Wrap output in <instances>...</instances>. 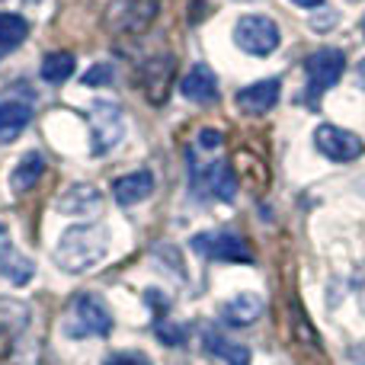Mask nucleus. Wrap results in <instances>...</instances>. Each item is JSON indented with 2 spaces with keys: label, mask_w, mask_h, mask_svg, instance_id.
<instances>
[{
  "label": "nucleus",
  "mask_w": 365,
  "mask_h": 365,
  "mask_svg": "<svg viewBox=\"0 0 365 365\" xmlns=\"http://www.w3.org/2000/svg\"><path fill=\"white\" fill-rule=\"evenodd\" d=\"M109 253V227L106 225H74L61 234L55 247V266L68 276H83L103 263Z\"/></svg>",
  "instance_id": "obj_1"
},
{
  "label": "nucleus",
  "mask_w": 365,
  "mask_h": 365,
  "mask_svg": "<svg viewBox=\"0 0 365 365\" xmlns=\"http://www.w3.org/2000/svg\"><path fill=\"white\" fill-rule=\"evenodd\" d=\"M234 42H237V48L247 51V55L266 58L279 48L282 32H279V26L272 23L269 16H263V13H247V16H240L237 23H234Z\"/></svg>",
  "instance_id": "obj_2"
},
{
  "label": "nucleus",
  "mask_w": 365,
  "mask_h": 365,
  "mask_svg": "<svg viewBox=\"0 0 365 365\" xmlns=\"http://www.w3.org/2000/svg\"><path fill=\"white\" fill-rule=\"evenodd\" d=\"M125 138V115L115 103H93L90 109V154L106 158Z\"/></svg>",
  "instance_id": "obj_3"
},
{
  "label": "nucleus",
  "mask_w": 365,
  "mask_h": 365,
  "mask_svg": "<svg viewBox=\"0 0 365 365\" xmlns=\"http://www.w3.org/2000/svg\"><path fill=\"white\" fill-rule=\"evenodd\" d=\"M158 16V0H113L106 6V29L115 36L145 32Z\"/></svg>",
  "instance_id": "obj_4"
},
{
  "label": "nucleus",
  "mask_w": 365,
  "mask_h": 365,
  "mask_svg": "<svg viewBox=\"0 0 365 365\" xmlns=\"http://www.w3.org/2000/svg\"><path fill=\"white\" fill-rule=\"evenodd\" d=\"M74 324L68 327L71 336H109L113 334V311L100 295H77L74 298Z\"/></svg>",
  "instance_id": "obj_5"
},
{
  "label": "nucleus",
  "mask_w": 365,
  "mask_h": 365,
  "mask_svg": "<svg viewBox=\"0 0 365 365\" xmlns=\"http://www.w3.org/2000/svg\"><path fill=\"white\" fill-rule=\"evenodd\" d=\"M314 145L324 158L336 160V164H349V160H359L365 154V141L359 135L349 132V128L330 125V122L314 128Z\"/></svg>",
  "instance_id": "obj_6"
},
{
  "label": "nucleus",
  "mask_w": 365,
  "mask_h": 365,
  "mask_svg": "<svg viewBox=\"0 0 365 365\" xmlns=\"http://www.w3.org/2000/svg\"><path fill=\"white\" fill-rule=\"evenodd\" d=\"M346 71V55L340 48H317L314 55L304 61V74H308V93L317 96L324 90H330Z\"/></svg>",
  "instance_id": "obj_7"
},
{
  "label": "nucleus",
  "mask_w": 365,
  "mask_h": 365,
  "mask_svg": "<svg viewBox=\"0 0 365 365\" xmlns=\"http://www.w3.org/2000/svg\"><path fill=\"white\" fill-rule=\"evenodd\" d=\"M29 321H32L29 304L19 302V298L0 295V359H6L16 349V343L29 330Z\"/></svg>",
  "instance_id": "obj_8"
},
{
  "label": "nucleus",
  "mask_w": 365,
  "mask_h": 365,
  "mask_svg": "<svg viewBox=\"0 0 365 365\" xmlns=\"http://www.w3.org/2000/svg\"><path fill=\"white\" fill-rule=\"evenodd\" d=\"M192 247H195V253H202V257H212V259H221V263H250L247 240L237 237V234H231V231L195 234Z\"/></svg>",
  "instance_id": "obj_9"
},
{
  "label": "nucleus",
  "mask_w": 365,
  "mask_h": 365,
  "mask_svg": "<svg viewBox=\"0 0 365 365\" xmlns=\"http://www.w3.org/2000/svg\"><path fill=\"white\" fill-rule=\"evenodd\" d=\"M173 74H177V71H173L170 55H154L141 64L138 81H141V90H145L148 103L160 106V103L167 100V93H170V87H173Z\"/></svg>",
  "instance_id": "obj_10"
},
{
  "label": "nucleus",
  "mask_w": 365,
  "mask_h": 365,
  "mask_svg": "<svg viewBox=\"0 0 365 365\" xmlns=\"http://www.w3.org/2000/svg\"><path fill=\"white\" fill-rule=\"evenodd\" d=\"M55 208L61 215H68V218H93L103 208V192L93 182H74V186H68L58 195Z\"/></svg>",
  "instance_id": "obj_11"
},
{
  "label": "nucleus",
  "mask_w": 365,
  "mask_h": 365,
  "mask_svg": "<svg viewBox=\"0 0 365 365\" xmlns=\"http://www.w3.org/2000/svg\"><path fill=\"white\" fill-rule=\"evenodd\" d=\"M32 276H36L32 259L16 250L10 231L0 225V279H6L10 285H26V282H32Z\"/></svg>",
  "instance_id": "obj_12"
},
{
  "label": "nucleus",
  "mask_w": 365,
  "mask_h": 365,
  "mask_svg": "<svg viewBox=\"0 0 365 365\" xmlns=\"http://www.w3.org/2000/svg\"><path fill=\"white\" fill-rule=\"evenodd\" d=\"M32 119V100L29 96H4L0 100V141H13L23 135V128Z\"/></svg>",
  "instance_id": "obj_13"
},
{
  "label": "nucleus",
  "mask_w": 365,
  "mask_h": 365,
  "mask_svg": "<svg viewBox=\"0 0 365 365\" xmlns=\"http://www.w3.org/2000/svg\"><path fill=\"white\" fill-rule=\"evenodd\" d=\"M279 93H282L279 81H257L237 93V109L247 115H266L279 103Z\"/></svg>",
  "instance_id": "obj_14"
},
{
  "label": "nucleus",
  "mask_w": 365,
  "mask_h": 365,
  "mask_svg": "<svg viewBox=\"0 0 365 365\" xmlns=\"http://www.w3.org/2000/svg\"><path fill=\"white\" fill-rule=\"evenodd\" d=\"M180 90L189 103H199V106H208V103L218 100V77L208 64H195L186 77L180 81Z\"/></svg>",
  "instance_id": "obj_15"
},
{
  "label": "nucleus",
  "mask_w": 365,
  "mask_h": 365,
  "mask_svg": "<svg viewBox=\"0 0 365 365\" xmlns=\"http://www.w3.org/2000/svg\"><path fill=\"white\" fill-rule=\"evenodd\" d=\"M154 192V173L151 170H135L125 177L113 180V195L119 205H138Z\"/></svg>",
  "instance_id": "obj_16"
},
{
  "label": "nucleus",
  "mask_w": 365,
  "mask_h": 365,
  "mask_svg": "<svg viewBox=\"0 0 365 365\" xmlns=\"http://www.w3.org/2000/svg\"><path fill=\"white\" fill-rule=\"evenodd\" d=\"M259 314H263V298L253 295V292H240V295L227 298V302L221 304V321L231 324V327H247V324H253Z\"/></svg>",
  "instance_id": "obj_17"
},
{
  "label": "nucleus",
  "mask_w": 365,
  "mask_h": 365,
  "mask_svg": "<svg viewBox=\"0 0 365 365\" xmlns=\"http://www.w3.org/2000/svg\"><path fill=\"white\" fill-rule=\"evenodd\" d=\"M205 192L215 195V199L221 202H231L234 195H237V177H234V170L227 164H221V160H215V164L205 167Z\"/></svg>",
  "instance_id": "obj_18"
},
{
  "label": "nucleus",
  "mask_w": 365,
  "mask_h": 365,
  "mask_svg": "<svg viewBox=\"0 0 365 365\" xmlns=\"http://www.w3.org/2000/svg\"><path fill=\"white\" fill-rule=\"evenodd\" d=\"M42 173H45V158H42L38 151H29L16 167H13V173H10V189H13L16 195L29 192V189L36 186L38 180H42Z\"/></svg>",
  "instance_id": "obj_19"
},
{
  "label": "nucleus",
  "mask_w": 365,
  "mask_h": 365,
  "mask_svg": "<svg viewBox=\"0 0 365 365\" xmlns=\"http://www.w3.org/2000/svg\"><path fill=\"white\" fill-rule=\"evenodd\" d=\"M29 36V23L19 13H0V58L13 55Z\"/></svg>",
  "instance_id": "obj_20"
},
{
  "label": "nucleus",
  "mask_w": 365,
  "mask_h": 365,
  "mask_svg": "<svg viewBox=\"0 0 365 365\" xmlns=\"http://www.w3.org/2000/svg\"><path fill=\"white\" fill-rule=\"evenodd\" d=\"M74 74V55L71 51H51L42 58V81L45 83H64Z\"/></svg>",
  "instance_id": "obj_21"
},
{
  "label": "nucleus",
  "mask_w": 365,
  "mask_h": 365,
  "mask_svg": "<svg viewBox=\"0 0 365 365\" xmlns=\"http://www.w3.org/2000/svg\"><path fill=\"white\" fill-rule=\"evenodd\" d=\"M208 346H212V353L221 356L227 365H250V349L240 346V343H227V340H221V336L208 334Z\"/></svg>",
  "instance_id": "obj_22"
},
{
  "label": "nucleus",
  "mask_w": 365,
  "mask_h": 365,
  "mask_svg": "<svg viewBox=\"0 0 365 365\" xmlns=\"http://www.w3.org/2000/svg\"><path fill=\"white\" fill-rule=\"evenodd\" d=\"M103 365H154V362L138 349H115V353H109L103 359Z\"/></svg>",
  "instance_id": "obj_23"
},
{
  "label": "nucleus",
  "mask_w": 365,
  "mask_h": 365,
  "mask_svg": "<svg viewBox=\"0 0 365 365\" xmlns=\"http://www.w3.org/2000/svg\"><path fill=\"white\" fill-rule=\"evenodd\" d=\"M83 83L87 87H106V83H113V64H93L83 74Z\"/></svg>",
  "instance_id": "obj_24"
},
{
  "label": "nucleus",
  "mask_w": 365,
  "mask_h": 365,
  "mask_svg": "<svg viewBox=\"0 0 365 365\" xmlns=\"http://www.w3.org/2000/svg\"><path fill=\"white\" fill-rule=\"evenodd\" d=\"M158 336L164 343H182V330L177 327V324H170V321H160L158 324Z\"/></svg>",
  "instance_id": "obj_25"
},
{
  "label": "nucleus",
  "mask_w": 365,
  "mask_h": 365,
  "mask_svg": "<svg viewBox=\"0 0 365 365\" xmlns=\"http://www.w3.org/2000/svg\"><path fill=\"white\" fill-rule=\"evenodd\" d=\"M353 289H356V298H359V308L365 311V266L359 272H356V279H353Z\"/></svg>",
  "instance_id": "obj_26"
},
{
  "label": "nucleus",
  "mask_w": 365,
  "mask_h": 365,
  "mask_svg": "<svg viewBox=\"0 0 365 365\" xmlns=\"http://www.w3.org/2000/svg\"><path fill=\"white\" fill-rule=\"evenodd\" d=\"M199 141H202V148H208V151H212V148L221 145V132H212V128H205V132L199 135Z\"/></svg>",
  "instance_id": "obj_27"
},
{
  "label": "nucleus",
  "mask_w": 365,
  "mask_h": 365,
  "mask_svg": "<svg viewBox=\"0 0 365 365\" xmlns=\"http://www.w3.org/2000/svg\"><path fill=\"white\" fill-rule=\"evenodd\" d=\"M292 4H295V6H308V10H311V6H321L324 0H292Z\"/></svg>",
  "instance_id": "obj_28"
},
{
  "label": "nucleus",
  "mask_w": 365,
  "mask_h": 365,
  "mask_svg": "<svg viewBox=\"0 0 365 365\" xmlns=\"http://www.w3.org/2000/svg\"><path fill=\"white\" fill-rule=\"evenodd\" d=\"M356 74H359V81L365 83V58H362V61H359V71H356Z\"/></svg>",
  "instance_id": "obj_29"
},
{
  "label": "nucleus",
  "mask_w": 365,
  "mask_h": 365,
  "mask_svg": "<svg viewBox=\"0 0 365 365\" xmlns=\"http://www.w3.org/2000/svg\"><path fill=\"white\" fill-rule=\"evenodd\" d=\"M362 36H365V19H362Z\"/></svg>",
  "instance_id": "obj_30"
}]
</instances>
